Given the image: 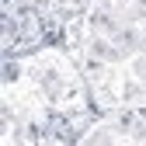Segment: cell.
Masks as SVG:
<instances>
[{"label": "cell", "instance_id": "2", "mask_svg": "<svg viewBox=\"0 0 146 146\" xmlns=\"http://www.w3.org/2000/svg\"><path fill=\"white\" fill-rule=\"evenodd\" d=\"M70 49L98 115L146 108V0H90Z\"/></svg>", "mask_w": 146, "mask_h": 146}, {"label": "cell", "instance_id": "3", "mask_svg": "<svg viewBox=\"0 0 146 146\" xmlns=\"http://www.w3.org/2000/svg\"><path fill=\"white\" fill-rule=\"evenodd\" d=\"M80 146H98V143H118V146H136L146 143V108H115L101 111L77 139Z\"/></svg>", "mask_w": 146, "mask_h": 146}, {"label": "cell", "instance_id": "1", "mask_svg": "<svg viewBox=\"0 0 146 146\" xmlns=\"http://www.w3.org/2000/svg\"><path fill=\"white\" fill-rule=\"evenodd\" d=\"M4 139L14 143H77L98 118L80 59L66 42H45L28 52H7L0 77Z\"/></svg>", "mask_w": 146, "mask_h": 146}]
</instances>
